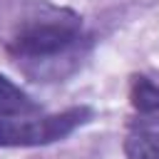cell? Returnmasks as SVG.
<instances>
[{"instance_id":"obj_2","label":"cell","mask_w":159,"mask_h":159,"mask_svg":"<svg viewBox=\"0 0 159 159\" xmlns=\"http://www.w3.org/2000/svg\"><path fill=\"white\" fill-rule=\"evenodd\" d=\"M92 119V109L67 107L55 114L0 117V147H45L67 139L75 129Z\"/></svg>"},{"instance_id":"obj_4","label":"cell","mask_w":159,"mask_h":159,"mask_svg":"<svg viewBox=\"0 0 159 159\" xmlns=\"http://www.w3.org/2000/svg\"><path fill=\"white\" fill-rule=\"evenodd\" d=\"M129 102L139 117L159 124V84L144 75H134L129 82Z\"/></svg>"},{"instance_id":"obj_1","label":"cell","mask_w":159,"mask_h":159,"mask_svg":"<svg viewBox=\"0 0 159 159\" xmlns=\"http://www.w3.org/2000/svg\"><path fill=\"white\" fill-rule=\"evenodd\" d=\"M84 40L82 17L70 7L42 5L25 17L7 40V55L22 65H50L72 57Z\"/></svg>"},{"instance_id":"obj_5","label":"cell","mask_w":159,"mask_h":159,"mask_svg":"<svg viewBox=\"0 0 159 159\" xmlns=\"http://www.w3.org/2000/svg\"><path fill=\"white\" fill-rule=\"evenodd\" d=\"M127 159H159V134L149 127H137L124 139Z\"/></svg>"},{"instance_id":"obj_3","label":"cell","mask_w":159,"mask_h":159,"mask_svg":"<svg viewBox=\"0 0 159 159\" xmlns=\"http://www.w3.org/2000/svg\"><path fill=\"white\" fill-rule=\"evenodd\" d=\"M40 114V104L7 75L0 72V117H32Z\"/></svg>"}]
</instances>
